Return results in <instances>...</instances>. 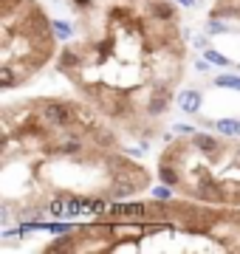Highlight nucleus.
<instances>
[{
  "label": "nucleus",
  "instance_id": "1",
  "mask_svg": "<svg viewBox=\"0 0 240 254\" xmlns=\"http://www.w3.org/2000/svg\"><path fill=\"white\" fill-rule=\"evenodd\" d=\"M76 34L57 71L121 136L147 144L178 105L189 48L176 0H68Z\"/></svg>",
  "mask_w": 240,
  "mask_h": 254
},
{
  "label": "nucleus",
  "instance_id": "2",
  "mask_svg": "<svg viewBox=\"0 0 240 254\" xmlns=\"http://www.w3.org/2000/svg\"><path fill=\"white\" fill-rule=\"evenodd\" d=\"M150 187L153 173L124 153L121 133L79 96H31L0 108L3 223L46 220L54 200H127Z\"/></svg>",
  "mask_w": 240,
  "mask_h": 254
},
{
  "label": "nucleus",
  "instance_id": "3",
  "mask_svg": "<svg viewBox=\"0 0 240 254\" xmlns=\"http://www.w3.org/2000/svg\"><path fill=\"white\" fill-rule=\"evenodd\" d=\"M130 252L240 254V206H215L181 195L136 203L113 200L105 215L43 246V254Z\"/></svg>",
  "mask_w": 240,
  "mask_h": 254
},
{
  "label": "nucleus",
  "instance_id": "4",
  "mask_svg": "<svg viewBox=\"0 0 240 254\" xmlns=\"http://www.w3.org/2000/svg\"><path fill=\"white\" fill-rule=\"evenodd\" d=\"M158 181L181 198L215 206H240V136L178 133L156 158Z\"/></svg>",
  "mask_w": 240,
  "mask_h": 254
},
{
  "label": "nucleus",
  "instance_id": "5",
  "mask_svg": "<svg viewBox=\"0 0 240 254\" xmlns=\"http://www.w3.org/2000/svg\"><path fill=\"white\" fill-rule=\"evenodd\" d=\"M57 31L40 0H0V91L34 82L57 60Z\"/></svg>",
  "mask_w": 240,
  "mask_h": 254
},
{
  "label": "nucleus",
  "instance_id": "6",
  "mask_svg": "<svg viewBox=\"0 0 240 254\" xmlns=\"http://www.w3.org/2000/svg\"><path fill=\"white\" fill-rule=\"evenodd\" d=\"M209 17L218 20H240V0H215Z\"/></svg>",
  "mask_w": 240,
  "mask_h": 254
},
{
  "label": "nucleus",
  "instance_id": "7",
  "mask_svg": "<svg viewBox=\"0 0 240 254\" xmlns=\"http://www.w3.org/2000/svg\"><path fill=\"white\" fill-rule=\"evenodd\" d=\"M201 102H203V96L195 88H184V91L178 93V108L184 110V113H198Z\"/></svg>",
  "mask_w": 240,
  "mask_h": 254
},
{
  "label": "nucleus",
  "instance_id": "8",
  "mask_svg": "<svg viewBox=\"0 0 240 254\" xmlns=\"http://www.w3.org/2000/svg\"><path fill=\"white\" fill-rule=\"evenodd\" d=\"M212 127L218 133H226V136H238V119H218L212 122Z\"/></svg>",
  "mask_w": 240,
  "mask_h": 254
},
{
  "label": "nucleus",
  "instance_id": "9",
  "mask_svg": "<svg viewBox=\"0 0 240 254\" xmlns=\"http://www.w3.org/2000/svg\"><path fill=\"white\" fill-rule=\"evenodd\" d=\"M215 85H218V88H232V91H240V76H235V73H221V76L215 79Z\"/></svg>",
  "mask_w": 240,
  "mask_h": 254
},
{
  "label": "nucleus",
  "instance_id": "10",
  "mask_svg": "<svg viewBox=\"0 0 240 254\" xmlns=\"http://www.w3.org/2000/svg\"><path fill=\"white\" fill-rule=\"evenodd\" d=\"M203 57H206V63H212V65H226V68L232 65V60H229V57L218 54L215 48H203Z\"/></svg>",
  "mask_w": 240,
  "mask_h": 254
},
{
  "label": "nucleus",
  "instance_id": "11",
  "mask_svg": "<svg viewBox=\"0 0 240 254\" xmlns=\"http://www.w3.org/2000/svg\"><path fill=\"white\" fill-rule=\"evenodd\" d=\"M54 31H57V37H62V40H71V37H74V26L65 23V20H54Z\"/></svg>",
  "mask_w": 240,
  "mask_h": 254
},
{
  "label": "nucleus",
  "instance_id": "12",
  "mask_svg": "<svg viewBox=\"0 0 240 254\" xmlns=\"http://www.w3.org/2000/svg\"><path fill=\"white\" fill-rule=\"evenodd\" d=\"M176 3H181V6H195V0H176Z\"/></svg>",
  "mask_w": 240,
  "mask_h": 254
},
{
  "label": "nucleus",
  "instance_id": "13",
  "mask_svg": "<svg viewBox=\"0 0 240 254\" xmlns=\"http://www.w3.org/2000/svg\"><path fill=\"white\" fill-rule=\"evenodd\" d=\"M238 136H240V122H238Z\"/></svg>",
  "mask_w": 240,
  "mask_h": 254
}]
</instances>
